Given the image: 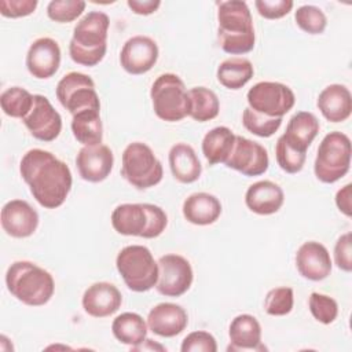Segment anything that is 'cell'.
<instances>
[{"label":"cell","mask_w":352,"mask_h":352,"mask_svg":"<svg viewBox=\"0 0 352 352\" xmlns=\"http://www.w3.org/2000/svg\"><path fill=\"white\" fill-rule=\"evenodd\" d=\"M116 267L126 287L136 293L148 292L158 280V263L143 245L122 248L116 257Z\"/></svg>","instance_id":"5"},{"label":"cell","mask_w":352,"mask_h":352,"mask_svg":"<svg viewBox=\"0 0 352 352\" xmlns=\"http://www.w3.org/2000/svg\"><path fill=\"white\" fill-rule=\"evenodd\" d=\"M294 3L292 0H256L254 7L265 19H279L287 15Z\"/></svg>","instance_id":"41"},{"label":"cell","mask_w":352,"mask_h":352,"mask_svg":"<svg viewBox=\"0 0 352 352\" xmlns=\"http://www.w3.org/2000/svg\"><path fill=\"white\" fill-rule=\"evenodd\" d=\"M270 165L268 153L260 143L248 138L235 136V143L226 166L241 172L245 176H260L267 172Z\"/></svg>","instance_id":"13"},{"label":"cell","mask_w":352,"mask_h":352,"mask_svg":"<svg viewBox=\"0 0 352 352\" xmlns=\"http://www.w3.org/2000/svg\"><path fill=\"white\" fill-rule=\"evenodd\" d=\"M182 352H216L217 342L216 338L204 330L192 331L184 337L180 346Z\"/></svg>","instance_id":"40"},{"label":"cell","mask_w":352,"mask_h":352,"mask_svg":"<svg viewBox=\"0 0 352 352\" xmlns=\"http://www.w3.org/2000/svg\"><path fill=\"white\" fill-rule=\"evenodd\" d=\"M188 324V315L186 309L173 302H160L153 307L147 315L148 329L165 338L179 336Z\"/></svg>","instance_id":"19"},{"label":"cell","mask_w":352,"mask_h":352,"mask_svg":"<svg viewBox=\"0 0 352 352\" xmlns=\"http://www.w3.org/2000/svg\"><path fill=\"white\" fill-rule=\"evenodd\" d=\"M1 227L12 238H28L34 234L38 226V213L23 199L8 201L0 214Z\"/></svg>","instance_id":"17"},{"label":"cell","mask_w":352,"mask_h":352,"mask_svg":"<svg viewBox=\"0 0 352 352\" xmlns=\"http://www.w3.org/2000/svg\"><path fill=\"white\" fill-rule=\"evenodd\" d=\"M82 0H52L47 6V15L58 23H69L76 21L85 10Z\"/></svg>","instance_id":"38"},{"label":"cell","mask_w":352,"mask_h":352,"mask_svg":"<svg viewBox=\"0 0 352 352\" xmlns=\"http://www.w3.org/2000/svg\"><path fill=\"white\" fill-rule=\"evenodd\" d=\"M121 175L133 187L146 190L162 180L164 169L150 146L143 142H132L124 148Z\"/></svg>","instance_id":"8"},{"label":"cell","mask_w":352,"mask_h":352,"mask_svg":"<svg viewBox=\"0 0 352 352\" xmlns=\"http://www.w3.org/2000/svg\"><path fill=\"white\" fill-rule=\"evenodd\" d=\"M19 172L33 198L45 209L63 205L72 190L70 168L47 150L26 151L19 162Z\"/></svg>","instance_id":"1"},{"label":"cell","mask_w":352,"mask_h":352,"mask_svg":"<svg viewBox=\"0 0 352 352\" xmlns=\"http://www.w3.org/2000/svg\"><path fill=\"white\" fill-rule=\"evenodd\" d=\"M113 228L126 236H142L148 224L144 204H121L111 213Z\"/></svg>","instance_id":"27"},{"label":"cell","mask_w":352,"mask_h":352,"mask_svg":"<svg viewBox=\"0 0 352 352\" xmlns=\"http://www.w3.org/2000/svg\"><path fill=\"white\" fill-rule=\"evenodd\" d=\"M296 267L302 278L319 282L330 275L333 263L324 245L316 241H308L296 253Z\"/></svg>","instance_id":"18"},{"label":"cell","mask_w":352,"mask_h":352,"mask_svg":"<svg viewBox=\"0 0 352 352\" xmlns=\"http://www.w3.org/2000/svg\"><path fill=\"white\" fill-rule=\"evenodd\" d=\"M34 95L22 87H10L0 95V106L6 116L23 118L33 106Z\"/></svg>","instance_id":"33"},{"label":"cell","mask_w":352,"mask_h":352,"mask_svg":"<svg viewBox=\"0 0 352 352\" xmlns=\"http://www.w3.org/2000/svg\"><path fill=\"white\" fill-rule=\"evenodd\" d=\"M37 0H0V14L6 18H22L34 12Z\"/></svg>","instance_id":"44"},{"label":"cell","mask_w":352,"mask_h":352,"mask_svg":"<svg viewBox=\"0 0 352 352\" xmlns=\"http://www.w3.org/2000/svg\"><path fill=\"white\" fill-rule=\"evenodd\" d=\"M190 113L188 116L198 121L206 122L219 116L220 102L217 95L206 87H194L188 89Z\"/></svg>","instance_id":"32"},{"label":"cell","mask_w":352,"mask_h":352,"mask_svg":"<svg viewBox=\"0 0 352 352\" xmlns=\"http://www.w3.org/2000/svg\"><path fill=\"white\" fill-rule=\"evenodd\" d=\"M230 345L227 351H249L261 352L267 351V346L261 342V324L249 314H241L235 316L228 327Z\"/></svg>","instance_id":"21"},{"label":"cell","mask_w":352,"mask_h":352,"mask_svg":"<svg viewBox=\"0 0 352 352\" xmlns=\"http://www.w3.org/2000/svg\"><path fill=\"white\" fill-rule=\"evenodd\" d=\"M334 261L340 270L345 272L352 271V234L351 232H345L337 239L334 245Z\"/></svg>","instance_id":"43"},{"label":"cell","mask_w":352,"mask_h":352,"mask_svg":"<svg viewBox=\"0 0 352 352\" xmlns=\"http://www.w3.org/2000/svg\"><path fill=\"white\" fill-rule=\"evenodd\" d=\"M60 65V47L51 37H40L34 40L26 54L28 72L38 78L52 77Z\"/></svg>","instance_id":"16"},{"label":"cell","mask_w":352,"mask_h":352,"mask_svg":"<svg viewBox=\"0 0 352 352\" xmlns=\"http://www.w3.org/2000/svg\"><path fill=\"white\" fill-rule=\"evenodd\" d=\"M144 208L148 214V224L142 238H146V239L157 238L165 231L168 226V216L162 208L154 204H144Z\"/></svg>","instance_id":"42"},{"label":"cell","mask_w":352,"mask_h":352,"mask_svg":"<svg viewBox=\"0 0 352 352\" xmlns=\"http://www.w3.org/2000/svg\"><path fill=\"white\" fill-rule=\"evenodd\" d=\"M55 94L59 103L72 116L87 109L100 110V100L95 89V82L84 73L70 72L65 74L58 81Z\"/></svg>","instance_id":"9"},{"label":"cell","mask_w":352,"mask_h":352,"mask_svg":"<svg viewBox=\"0 0 352 352\" xmlns=\"http://www.w3.org/2000/svg\"><path fill=\"white\" fill-rule=\"evenodd\" d=\"M126 6L132 12L138 15H150L160 8L161 1L160 0H128Z\"/></svg>","instance_id":"45"},{"label":"cell","mask_w":352,"mask_h":352,"mask_svg":"<svg viewBox=\"0 0 352 352\" xmlns=\"http://www.w3.org/2000/svg\"><path fill=\"white\" fill-rule=\"evenodd\" d=\"M184 219L195 226L213 224L221 214L220 201L209 192H194L183 202Z\"/></svg>","instance_id":"25"},{"label":"cell","mask_w":352,"mask_h":352,"mask_svg":"<svg viewBox=\"0 0 352 352\" xmlns=\"http://www.w3.org/2000/svg\"><path fill=\"white\" fill-rule=\"evenodd\" d=\"M316 106L330 122H342L352 113V95L342 84H330L322 89Z\"/></svg>","instance_id":"23"},{"label":"cell","mask_w":352,"mask_h":352,"mask_svg":"<svg viewBox=\"0 0 352 352\" xmlns=\"http://www.w3.org/2000/svg\"><path fill=\"white\" fill-rule=\"evenodd\" d=\"M169 168L173 177L184 184L194 183L202 173V165L195 150L187 143H176L169 150Z\"/></svg>","instance_id":"24"},{"label":"cell","mask_w":352,"mask_h":352,"mask_svg":"<svg viewBox=\"0 0 352 352\" xmlns=\"http://www.w3.org/2000/svg\"><path fill=\"white\" fill-rule=\"evenodd\" d=\"M110 19L102 11H89L74 26L69 44V55L77 65L96 66L107 51Z\"/></svg>","instance_id":"3"},{"label":"cell","mask_w":352,"mask_h":352,"mask_svg":"<svg viewBox=\"0 0 352 352\" xmlns=\"http://www.w3.org/2000/svg\"><path fill=\"white\" fill-rule=\"evenodd\" d=\"M319 128L320 125L315 114L309 111H298L289 120L286 132L282 138L293 148L307 153L308 147L316 138Z\"/></svg>","instance_id":"26"},{"label":"cell","mask_w":352,"mask_h":352,"mask_svg":"<svg viewBox=\"0 0 352 352\" xmlns=\"http://www.w3.org/2000/svg\"><path fill=\"white\" fill-rule=\"evenodd\" d=\"M351 184H345L342 188H340L336 194V205L340 209V212H342L345 216H351L352 209H351Z\"/></svg>","instance_id":"46"},{"label":"cell","mask_w":352,"mask_h":352,"mask_svg":"<svg viewBox=\"0 0 352 352\" xmlns=\"http://www.w3.org/2000/svg\"><path fill=\"white\" fill-rule=\"evenodd\" d=\"M6 285L18 301L30 307L45 305L55 292L52 275L40 265L26 260L14 261L8 267Z\"/></svg>","instance_id":"4"},{"label":"cell","mask_w":352,"mask_h":352,"mask_svg":"<svg viewBox=\"0 0 352 352\" xmlns=\"http://www.w3.org/2000/svg\"><path fill=\"white\" fill-rule=\"evenodd\" d=\"M308 307L312 316L323 324L333 323L338 316V304L333 297L327 294H322L316 292L311 293L308 300Z\"/></svg>","instance_id":"39"},{"label":"cell","mask_w":352,"mask_h":352,"mask_svg":"<svg viewBox=\"0 0 352 352\" xmlns=\"http://www.w3.org/2000/svg\"><path fill=\"white\" fill-rule=\"evenodd\" d=\"M351 139L338 131L327 133L316 151L314 172L319 182L331 184L342 179L351 168Z\"/></svg>","instance_id":"7"},{"label":"cell","mask_w":352,"mask_h":352,"mask_svg":"<svg viewBox=\"0 0 352 352\" xmlns=\"http://www.w3.org/2000/svg\"><path fill=\"white\" fill-rule=\"evenodd\" d=\"M294 19L297 26L308 34H320L327 26L324 12L319 7L311 4L298 7L294 12Z\"/></svg>","instance_id":"35"},{"label":"cell","mask_w":352,"mask_h":352,"mask_svg":"<svg viewBox=\"0 0 352 352\" xmlns=\"http://www.w3.org/2000/svg\"><path fill=\"white\" fill-rule=\"evenodd\" d=\"M81 304L89 316L106 318L121 308L122 294L113 283L96 282L84 292Z\"/></svg>","instance_id":"20"},{"label":"cell","mask_w":352,"mask_h":352,"mask_svg":"<svg viewBox=\"0 0 352 352\" xmlns=\"http://www.w3.org/2000/svg\"><path fill=\"white\" fill-rule=\"evenodd\" d=\"M249 107L268 117H283L296 103L292 88L278 81H260L246 94Z\"/></svg>","instance_id":"10"},{"label":"cell","mask_w":352,"mask_h":352,"mask_svg":"<svg viewBox=\"0 0 352 352\" xmlns=\"http://www.w3.org/2000/svg\"><path fill=\"white\" fill-rule=\"evenodd\" d=\"M254 74L253 65L249 59L241 56H232L224 59L216 72L217 81L232 91L241 89L245 87Z\"/></svg>","instance_id":"30"},{"label":"cell","mask_w":352,"mask_h":352,"mask_svg":"<svg viewBox=\"0 0 352 352\" xmlns=\"http://www.w3.org/2000/svg\"><path fill=\"white\" fill-rule=\"evenodd\" d=\"M131 351H166V348L158 342H154L150 338H146L136 346H131Z\"/></svg>","instance_id":"47"},{"label":"cell","mask_w":352,"mask_h":352,"mask_svg":"<svg viewBox=\"0 0 352 352\" xmlns=\"http://www.w3.org/2000/svg\"><path fill=\"white\" fill-rule=\"evenodd\" d=\"M158 280L155 289L165 297H180L192 285L194 272L190 261L175 253L158 258Z\"/></svg>","instance_id":"11"},{"label":"cell","mask_w":352,"mask_h":352,"mask_svg":"<svg viewBox=\"0 0 352 352\" xmlns=\"http://www.w3.org/2000/svg\"><path fill=\"white\" fill-rule=\"evenodd\" d=\"M76 165L81 179L89 183H100L109 177L114 165V155L109 146H82L76 157Z\"/></svg>","instance_id":"15"},{"label":"cell","mask_w":352,"mask_h":352,"mask_svg":"<svg viewBox=\"0 0 352 352\" xmlns=\"http://www.w3.org/2000/svg\"><path fill=\"white\" fill-rule=\"evenodd\" d=\"M285 201L283 190L271 180H258L250 184L245 194L246 206L256 214L276 213Z\"/></svg>","instance_id":"22"},{"label":"cell","mask_w":352,"mask_h":352,"mask_svg":"<svg viewBox=\"0 0 352 352\" xmlns=\"http://www.w3.org/2000/svg\"><path fill=\"white\" fill-rule=\"evenodd\" d=\"M242 124L250 133L258 138H270L280 128L282 118L264 116L248 106L242 113Z\"/></svg>","instance_id":"34"},{"label":"cell","mask_w":352,"mask_h":352,"mask_svg":"<svg viewBox=\"0 0 352 352\" xmlns=\"http://www.w3.org/2000/svg\"><path fill=\"white\" fill-rule=\"evenodd\" d=\"M217 38L220 48L231 55H243L254 48L256 34L248 4L242 0L217 3Z\"/></svg>","instance_id":"2"},{"label":"cell","mask_w":352,"mask_h":352,"mask_svg":"<svg viewBox=\"0 0 352 352\" xmlns=\"http://www.w3.org/2000/svg\"><path fill=\"white\" fill-rule=\"evenodd\" d=\"M70 126L73 136L82 146H95L102 143L103 125L100 120V110L87 109L74 114Z\"/></svg>","instance_id":"29"},{"label":"cell","mask_w":352,"mask_h":352,"mask_svg":"<svg viewBox=\"0 0 352 352\" xmlns=\"http://www.w3.org/2000/svg\"><path fill=\"white\" fill-rule=\"evenodd\" d=\"M158 55L157 43L148 36L138 34L124 43L120 52V63L129 74H144L157 63Z\"/></svg>","instance_id":"14"},{"label":"cell","mask_w":352,"mask_h":352,"mask_svg":"<svg viewBox=\"0 0 352 352\" xmlns=\"http://www.w3.org/2000/svg\"><path fill=\"white\" fill-rule=\"evenodd\" d=\"M153 110L158 118L177 122L190 113V98L184 81L175 73H164L155 78L150 89Z\"/></svg>","instance_id":"6"},{"label":"cell","mask_w":352,"mask_h":352,"mask_svg":"<svg viewBox=\"0 0 352 352\" xmlns=\"http://www.w3.org/2000/svg\"><path fill=\"white\" fill-rule=\"evenodd\" d=\"M235 136L236 135L227 126H216L204 136L202 154L209 165L226 164L232 151Z\"/></svg>","instance_id":"28"},{"label":"cell","mask_w":352,"mask_h":352,"mask_svg":"<svg viewBox=\"0 0 352 352\" xmlns=\"http://www.w3.org/2000/svg\"><path fill=\"white\" fill-rule=\"evenodd\" d=\"M294 305V292L292 287L280 286L268 290L264 298V309L271 316H283L292 312Z\"/></svg>","instance_id":"36"},{"label":"cell","mask_w":352,"mask_h":352,"mask_svg":"<svg viewBox=\"0 0 352 352\" xmlns=\"http://www.w3.org/2000/svg\"><path fill=\"white\" fill-rule=\"evenodd\" d=\"M275 157L279 168L283 172L293 175V173H298L304 168L307 153L293 148L286 143V140L282 136H279L275 146Z\"/></svg>","instance_id":"37"},{"label":"cell","mask_w":352,"mask_h":352,"mask_svg":"<svg viewBox=\"0 0 352 352\" xmlns=\"http://www.w3.org/2000/svg\"><path fill=\"white\" fill-rule=\"evenodd\" d=\"M147 322L136 312H124L111 323L113 336L125 345L136 346L147 337Z\"/></svg>","instance_id":"31"},{"label":"cell","mask_w":352,"mask_h":352,"mask_svg":"<svg viewBox=\"0 0 352 352\" xmlns=\"http://www.w3.org/2000/svg\"><path fill=\"white\" fill-rule=\"evenodd\" d=\"M30 135L41 142L55 140L62 131V117L44 95H34L30 111L22 118Z\"/></svg>","instance_id":"12"}]
</instances>
